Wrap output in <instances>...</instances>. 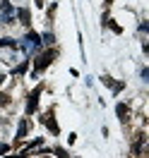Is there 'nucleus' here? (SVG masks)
<instances>
[{
	"instance_id": "1",
	"label": "nucleus",
	"mask_w": 149,
	"mask_h": 158,
	"mask_svg": "<svg viewBox=\"0 0 149 158\" xmlns=\"http://www.w3.org/2000/svg\"><path fill=\"white\" fill-rule=\"evenodd\" d=\"M39 46H41V36H39V34H34V31H29V34L24 36V43H22L24 53H27V55H31L34 50L39 48Z\"/></svg>"
},
{
	"instance_id": "2",
	"label": "nucleus",
	"mask_w": 149,
	"mask_h": 158,
	"mask_svg": "<svg viewBox=\"0 0 149 158\" xmlns=\"http://www.w3.org/2000/svg\"><path fill=\"white\" fill-rule=\"evenodd\" d=\"M53 58H55V50H48V53L39 55V58H36V65H34V74H31V77H36L41 69H46V67H48L50 62H53Z\"/></svg>"
},
{
	"instance_id": "3",
	"label": "nucleus",
	"mask_w": 149,
	"mask_h": 158,
	"mask_svg": "<svg viewBox=\"0 0 149 158\" xmlns=\"http://www.w3.org/2000/svg\"><path fill=\"white\" fill-rule=\"evenodd\" d=\"M41 91H43V86H36V89L29 94V98H27V115H31L34 110H36V106H39V96H41Z\"/></svg>"
},
{
	"instance_id": "4",
	"label": "nucleus",
	"mask_w": 149,
	"mask_h": 158,
	"mask_svg": "<svg viewBox=\"0 0 149 158\" xmlns=\"http://www.w3.org/2000/svg\"><path fill=\"white\" fill-rule=\"evenodd\" d=\"M0 7H2V17H0V22H2V24H12V22H15V10H12L10 0H0Z\"/></svg>"
},
{
	"instance_id": "5",
	"label": "nucleus",
	"mask_w": 149,
	"mask_h": 158,
	"mask_svg": "<svg viewBox=\"0 0 149 158\" xmlns=\"http://www.w3.org/2000/svg\"><path fill=\"white\" fill-rule=\"evenodd\" d=\"M43 125H46V127L50 129V132H53V134H58L60 129H58V125H55V120H53V115H50V113H46V115H43Z\"/></svg>"
},
{
	"instance_id": "6",
	"label": "nucleus",
	"mask_w": 149,
	"mask_h": 158,
	"mask_svg": "<svg viewBox=\"0 0 149 158\" xmlns=\"http://www.w3.org/2000/svg\"><path fill=\"white\" fill-rule=\"evenodd\" d=\"M116 113H118V118L125 122V120H128V115H130V108L125 106V103H118V106H116Z\"/></svg>"
},
{
	"instance_id": "7",
	"label": "nucleus",
	"mask_w": 149,
	"mask_h": 158,
	"mask_svg": "<svg viewBox=\"0 0 149 158\" xmlns=\"http://www.w3.org/2000/svg\"><path fill=\"white\" fill-rule=\"evenodd\" d=\"M17 17H20L22 24H29V22H31V15H29L27 7H20V10H17Z\"/></svg>"
},
{
	"instance_id": "8",
	"label": "nucleus",
	"mask_w": 149,
	"mask_h": 158,
	"mask_svg": "<svg viewBox=\"0 0 149 158\" xmlns=\"http://www.w3.org/2000/svg\"><path fill=\"white\" fill-rule=\"evenodd\" d=\"M27 129H29V122H27V120H22L20 127H17V139H24V137H27Z\"/></svg>"
},
{
	"instance_id": "9",
	"label": "nucleus",
	"mask_w": 149,
	"mask_h": 158,
	"mask_svg": "<svg viewBox=\"0 0 149 158\" xmlns=\"http://www.w3.org/2000/svg\"><path fill=\"white\" fill-rule=\"evenodd\" d=\"M53 41H55V36H53V34H50V31H46V34H43V36H41V43H46V46H50V43H53Z\"/></svg>"
},
{
	"instance_id": "10",
	"label": "nucleus",
	"mask_w": 149,
	"mask_h": 158,
	"mask_svg": "<svg viewBox=\"0 0 149 158\" xmlns=\"http://www.w3.org/2000/svg\"><path fill=\"white\" fill-rule=\"evenodd\" d=\"M27 67H29V60H24L20 67H15V74H24V72H27Z\"/></svg>"
},
{
	"instance_id": "11",
	"label": "nucleus",
	"mask_w": 149,
	"mask_h": 158,
	"mask_svg": "<svg viewBox=\"0 0 149 158\" xmlns=\"http://www.w3.org/2000/svg\"><path fill=\"white\" fill-rule=\"evenodd\" d=\"M0 46H10V48H17V41H12V39H0Z\"/></svg>"
},
{
	"instance_id": "12",
	"label": "nucleus",
	"mask_w": 149,
	"mask_h": 158,
	"mask_svg": "<svg viewBox=\"0 0 149 158\" xmlns=\"http://www.w3.org/2000/svg\"><path fill=\"white\" fill-rule=\"evenodd\" d=\"M10 103V96L7 94H0V106H7Z\"/></svg>"
},
{
	"instance_id": "13",
	"label": "nucleus",
	"mask_w": 149,
	"mask_h": 158,
	"mask_svg": "<svg viewBox=\"0 0 149 158\" xmlns=\"http://www.w3.org/2000/svg\"><path fill=\"white\" fill-rule=\"evenodd\" d=\"M55 156L58 158H68V153H65V148H55Z\"/></svg>"
},
{
	"instance_id": "14",
	"label": "nucleus",
	"mask_w": 149,
	"mask_h": 158,
	"mask_svg": "<svg viewBox=\"0 0 149 158\" xmlns=\"http://www.w3.org/2000/svg\"><path fill=\"white\" fill-rule=\"evenodd\" d=\"M7 151H10V146H7V144H0V156H2V153H7Z\"/></svg>"
},
{
	"instance_id": "15",
	"label": "nucleus",
	"mask_w": 149,
	"mask_h": 158,
	"mask_svg": "<svg viewBox=\"0 0 149 158\" xmlns=\"http://www.w3.org/2000/svg\"><path fill=\"white\" fill-rule=\"evenodd\" d=\"M2 81H5V77H2V74H0V84H2Z\"/></svg>"
}]
</instances>
